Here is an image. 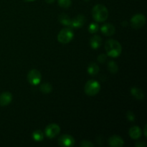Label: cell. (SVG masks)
<instances>
[{
    "label": "cell",
    "mask_w": 147,
    "mask_h": 147,
    "mask_svg": "<svg viewBox=\"0 0 147 147\" xmlns=\"http://www.w3.org/2000/svg\"><path fill=\"white\" fill-rule=\"evenodd\" d=\"M146 23V17L143 14H135L131 20V25L134 29H140Z\"/></svg>",
    "instance_id": "obj_5"
},
{
    "label": "cell",
    "mask_w": 147,
    "mask_h": 147,
    "mask_svg": "<svg viewBox=\"0 0 147 147\" xmlns=\"http://www.w3.org/2000/svg\"><path fill=\"white\" fill-rule=\"evenodd\" d=\"M25 1H34V0H25Z\"/></svg>",
    "instance_id": "obj_29"
},
{
    "label": "cell",
    "mask_w": 147,
    "mask_h": 147,
    "mask_svg": "<svg viewBox=\"0 0 147 147\" xmlns=\"http://www.w3.org/2000/svg\"><path fill=\"white\" fill-rule=\"evenodd\" d=\"M60 128L56 123H50L48 126L46 127L45 130V134L47 136V137L50 138V139H53L55 138L56 136L60 134Z\"/></svg>",
    "instance_id": "obj_7"
},
{
    "label": "cell",
    "mask_w": 147,
    "mask_h": 147,
    "mask_svg": "<svg viewBox=\"0 0 147 147\" xmlns=\"http://www.w3.org/2000/svg\"><path fill=\"white\" fill-rule=\"evenodd\" d=\"M32 137L36 142H41L44 138V134L40 130H36L32 133Z\"/></svg>",
    "instance_id": "obj_19"
},
{
    "label": "cell",
    "mask_w": 147,
    "mask_h": 147,
    "mask_svg": "<svg viewBox=\"0 0 147 147\" xmlns=\"http://www.w3.org/2000/svg\"><path fill=\"white\" fill-rule=\"evenodd\" d=\"M85 1H89V0H85Z\"/></svg>",
    "instance_id": "obj_30"
},
{
    "label": "cell",
    "mask_w": 147,
    "mask_h": 147,
    "mask_svg": "<svg viewBox=\"0 0 147 147\" xmlns=\"http://www.w3.org/2000/svg\"><path fill=\"white\" fill-rule=\"evenodd\" d=\"M58 144L59 146L63 147L73 146L75 144V139L70 135L64 134L59 138Z\"/></svg>",
    "instance_id": "obj_8"
},
{
    "label": "cell",
    "mask_w": 147,
    "mask_h": 147,
    "mask_svg": "<svg viewBox=\"0 0 147 147\" xmlns=\"http://www.w3.org/2000/svg\"><path fill=\"white\" fill-rule=\"evenodd\" d=\"M59 6L63 8H68L71 5V0H57Z\"/></svg>",
    "instance_id": "obj_21"
},
{
    "label": "cell",
    "mask_w": 147,
    "mask_h": 147,
    "mask_svg": "<svg viewBox=\"0 0 147 147\" xmlns=\"http://www.w3.org/2000/svg\"><path fill=\"white\" fill-rule=\"evenodd\" d=\"M108 69L111 73H116L119 70V66L114 61H110L108 63Z\"/></svg>",
    "instance_id": "obj_20"
},
{
    "label": "cell",
    "mask_w": 147,
    "mask_h": 147,
    "mask_svg": "<svg viewBox=\"0 0 147 147\" xmlns=\"http://www.w3.org/2000/svg\"><path fill=\"white\" fill-rule=\"evenodd\" d=\"M86 17L82 14L78 15L73 20H71V22H70V27H73V28H80V27H83V24L86 22Z\"/></svg>",
    "instance_id": "obj_9"
},
{
    "label": "cell",
    "mask_w": 147,
    "mask_h": 147,
    "mask_svg": "<svg viewBox=\"0 0 147 147\" xmlns=\"http://www.w3.org/2000/svg\"><path fill=\"white\" fill-rule=\"evenodd\" d=\"M99 72V67L96 63H91L88 65V73L90 76H96L98 73Z\"/></svg>",
    "instance_id": "obj_16"
},
{
    "label": "cell",
    "mask_w": 147,
    "mask_h": 147,
    "mask_svg": "<svg viewBox=\"0 0 147 147\" xmlns=\"http://www.w3.org/2000/svg\"><path fill=\"white\" fill-rule=\"evenodd\" d=\"M100 90V85L98 81L90 80L85 85V93L89 96H94L99 93Z\"/></svg>",
    "instance_id": "obj_3"
},
{
    "label": "cell",
    "mask_w": 147,
    "mask_h": 147,
    "mask_svg": "<svg viewBox=\"0 0 147 147\" xmlns=\"http://www.w3.org/2000/svg\"><path fill=\"white\" fill-rule=\"evenodd\" d=\"M135 146L137 147H144L146 146V143L144 142H138L137 143H136Z\"/></svg>",
    "instance_id": "obj_26"
},
{
    "label": "cell",
    "mask_w": 147,
    "mask_h": 147,
    "mask_svg": "<svg viewBox=\"0 0 147 147\" xmlns=\"http://www.w3.org/2000/svg\"><path fill=\"white\" fill-rule=\"evenodd\" d=\"M12 100V95L9 92H4L0 95V106H5L9 104Z\"/></svg>",
    "instance_id": "obj_11"
},
{
    "label": "cell",
    "mask_w": 147,
    "mask_h": 147,
    "mask_svg": "<svg viewBox=\"0 0 147 147\" xmlns=\"http://www.w3.org/2000/svg\"><path fill=\"white\" fill-rule=\"evenodd\" d=\"M92 15L96 22H101L107 20L109 17V11L105 6L102 4H97L93 7L92 10Z\"/></svg>",
    "instance_id": "obj_2"
},
{
    "label": "cell",
    "mask_w": 147,
    "mask_h": 147,
    "mask_svg": "<svg viewBox=\"0 0 147 147\" xmlns=\"http://www.w3.org/2000/svg\"><path fill=\"white\" fill-rule=\"evenodd\" d=\"M109 144L112 147H121L124 144V142L121 137L117 135L111 136L109 139Z\"/></svg>",
    "instance_id": "obj_10"
},
{
    "label": "cell",
    "mask_w": 147,
    "mask_h": 147,
    "mask_svg": "<svg viewBox=\"0 0 147 147\" xmlns=\"http://www.w3.org/2000/svg\"><path fill=\"white\" fill-rule=\"evenodd\" d=\"M126 117H127L128 120L130 121H134L135 120V115L132 111H128Z\"/></svg>",
    "instance_id": "obj_24"
},
{
    "label": "cell",
    "mask_w": 147,
    "mask_h": 147,
    "mask_svg": "<svg viewBox=\"0 0 147 147\" xmlns=\"http://www.w3.org/2000/svg\"><path fill=\"white\" fill-rule=\"evenodd\" d=\"M73 32L70 28H64L61 30L57 35V40L62 44H67L70 42L73 38Z\"/></svg>",
    "instance_id": "obj_4"
},
{
    "label": "cell",
    "mask_w": 147,
    "mask_h": 147,
    "mask_svg": "<svg viewBox=\"0 0 147 147\" xmlns=\"http://www.w3.org/2000/svg\"><path fill=\"white\" fill-rule=\"evenodd\" d=\"M80 146L81 147H93L94 144L93 143H91L90 142L87 140H83L80 142Z\"/></svg>",
    "instance_id": "obj_23"
},
{
    "label": "cell",
    "mask_w": 147,
    "mask_h": 147,
    "mask_svg": "<svg viewBox=\"0 0 147 147\" xmlns=\"http://www.w3.org/2000/svg\"><path fill=\"white\" fill-rule=\"evenodd\" d=\"M45 1L47 3H48V4H52V3L54 2L55 0H45Z\"/></svg>",
    "instance_id": "obj_27"
},
{
    "label": "cell",
    "mask_w": 147,
    "mask_h": 147,
    "mask_svg": "<svg viewBox=\"0 0 147 147\" xmlns=\"http://www.w3.org/2000/svg\"><path fill=\"white\" fill-rule=\"evenodd\" d=\"M131 93L132 96L136 98V99H138V100H142L144 98V94L143 91L139 88H132L131 89Z\"/></svg>",
    "instance_id": "obj_15"
},
{
    "label": "cell",
    "mask_w": 147,
    "mask_h": 147,
    "mask_svg": "<svg viewBox=\"0 0 147 147\" xmlns=\"http://www.w3.org/2000/svg\"><path fill=\"white\" fill-rule=\"evenodd\" d=\"M102 42V40L99 35H95L90 39V44L92 48L98 49L100 46Z\"/></svg>",
    "instance_id": "obj_14"
},
{
    "label": "cell",
    "mask_w": 147,
    "mask_h": 147,
    "mask_svg": "<svg viewBox=\"0 0 147 147\" xmlns=\"http://www.w3.org/2000/svg\"><path fill=\"white\" fill-rule=\"evenodd\" d=\"M42 79V75L39 70L33 69L31 70L28 73L27 75V80H28L29 83L30 84L33 85V86H36V85L39 84L41 81Z\"/></svg>",
    "instance_id": "obj_6"
},
{
    "label": "cell",
    "mask_w": 147,
    "mask_h": 147,
    "mask_svg": "<svg viewBox=\"0 0 147 147\" xmlns=\"http://www.w3.org/2000/svg\"><path fill=\"white\" fill-rule=\"evenodd\" d=\"M146 127H147V125H146V126H145V127H144V135H145V136H147V134H146Z\"/></svg>",
    "instance_id": "obj_28"
},
{
    "label": "cell",
    "mask_w": 147,
    "mask_h": 147,
    "mask_svg": "<svg viewBox=\"0 0 147 147\" xmlns=\"http://www.w3.org/2000/svg\"><path fill=\"white\" fill-rule=\"evenodd\" d=\"M100 30H101L102 33L105 34V35L111 36L115 33L116 29H115V27L113 24L107 23V24H105L102 26Z\"/></svg>",
    "instance_id": "obj_12"
},
{
    "label": "cell",
    "mask_w": 147,
    "mask_h": 147,
    "mask_svg": "<svg viewBox=\"0 0 147 147\" xmlns=\"http://www.w3.org/2000/svg\"><path fill=\"white\" fill-rule=\"evenodd\" d=\"M58 20L60 21V23H62L63 24L66 26H69L70 27V22H71V19L67 16V14H65V13H62L59 15Z\"/></svg>",
    "instance_id": "obj_17"
},
{
    "label": "cell",
    "mask_w": 147,
    "mask_h": 147,
    "mask_svg": "<svg viewBox=\"0 0 147 147\" xmlns=\"http://www.w3.org/2000/svg\"><path fill=\"white\" fill-rule=\"evenodd\" d=\"M105 49H106L108 55L112 57H119L122 51V47L120 43L112 39L106 41Z\"/></svg>",
    "instance_id": "obj_1"
},
{
    "label": "cell",
    "mask_w": 147,
    "mask_h": 147,
    "mask_svg": "<svg viewBox=\"0 0 147 147\" xmlns=\"http://www.w3.org/2000/svg\"><path fill=\"white\" fill-rule=\"evenodd\" d=\"M41 92L44 93H50L53 90V87H52L51 84L49 83H44L40 86V87Z\"/></svg>",
    "instance_id": "obj_18"
},
{
    "label": "cell",
    "mask_w": 147,
    "mask_h": 147,
    "mask_svg": "<svg viewBox=\"0 0 147 147\" xmlns=\"http://www.w3.org/2000/svg\"><path fill=\"white\" fill-rule=\"evenodd\" d=\"M107 59V55L105 54H100V55L98 57V61L100 62V63H103Z\"/></svg>",
    "instance_id": "obj_25"
},
{
    "label": "cell",
    "mask_w": 147,
    "mask_h": 147,
    "mask_svg": "<svg viewBox=\"0 0 147 147\" xmlns=\"http://www.w3.org/2000/svg\"><path fill=\"white\" fill-rule=\"evenodd\" d=\"M129 134L130 137L133 139H138L142 136V130L138 126H133L129 129Z\"/></svg>",
    "instance_id": "obj_13"
},
{
    "label": "cell",
    "mask_w": 147,
    "mask_h": 147,
    "mask_svg": "<svg viewBox=\"0 0 147 147\" xmlns=\"http://www.w3.org/2000/svg\"><path fill=\"white\" fill-rule=\"evenodd\" d=\"M99 30V26L98 24H96V23H91V24L89 25L88 27V31L90 33H95L97 32Z\"/></svg>",
    "instance_id": "obj_22"
}]
</instances>
